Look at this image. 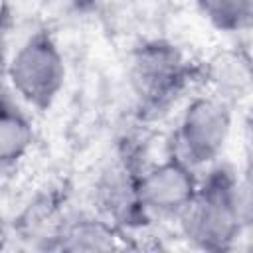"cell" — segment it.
<instances>
[{
	"mask_svg": "<svg viewBox=\"0 0 253 253\" xmlns=\"http://www.w3.org/2000/svg\"><path fill=\"white\" fill-rule=\"evenodd\" d=\"M186 61L166 42H146L132 57V83L138 97L150 105L166 103L184 83Z\"/></svg>",
	"mask_w": 253,
	"mask_h": 253,
	"instance_id": "5b68a950",
	"label": "cell"
},
{
	"mask_svg": "<svg viewBox=\"0 0 253 253\" xmlns=\"http://www.w3.org/2000/svg\"><path fill=\"white\" fill-rule=\"evenodd\" d=\"M4 239H6V231H4V223H2V217H0V247L4 245Z\"/></svg>",
	"mask_w": 253,
	"mask_h": 253,
	"instance_id": "9c48e42d",
	"label": "cell"
},
{
	"mask_svg": "<svg viewBox=\"0 0 253 253\" xmlns=\"http://www.w3.org/2000/svg\"><path fill=\"white\" fill-rule=\"evenodd\" d=\"M61 237L69 243H63L65 249H111L113 247V231L103 221L83 219L73 223Z\"/></svg>",
	"mask_w": 253,
	"mask_h": 253,
	"instance_id": "ba28073f",
	"label": "cell"
},
{
	"mask_svg": "<svg viewBox=\"0 0 253 253\" xmlns=\"http://www.w3.org/2000/svg\"><path fill=\"white\" fill-rule=\"evenodd\" d=\"M71 2H75L77 6H91V4H95L97 0H71Z\"/></svg>",
	"mask_w": 253,
	"mask_h": 253,
	"instance_id": "30bf717a",
	"label": "cell"
},
{
	"mask_svg": "<svg viewBox=\"0 0 253 253\" xmlns=\"http://www.w3.org/2000/svg\"><path fill=\"white\" fill-rule=\"evenodd\" d=\"M134 190L142 213L178 217L196 196L198 180L194 168L172 154L142 170L136 176Z\"/></svg>",
	"mask_w": 253,
	"mask_h": 253,
	"instance_id": "277c9868",
	"label": "cell"
},
{
	"mask_svg": "<svg viewBox=\"0 0 253 253\" xmlns=\"http://www.w3.org/2000/svg\"><path fill=\"white\" fill-rule=\"evenodd\" d=\"M30 121L10 103L0 99V168L14 166L32 148Z\"/></svg>",
	"mask_w": 253,
	"mask_h": 253,
	"instance_id": "8992f818",
	"label": "cell"
},
{
	"mask_svg": "<svg viewBox=\"0 0 253 253\" xmlns=\"http://www.w3.org/2000/svg\"><path fill=\"white\" fill-rule=\"evenodd\" d=\"M231 123L229 101L217 95L192 99L184 109L174 134V156L192 168L215 162L229 140Z\"/></svg>",
	"mask_w": 253,
	"mask_h": 253,
	"instance_id": "3957f363",
	"label": "cell"
},
{
	"mask_svg": "<svg viewBox=\"0 0 253 253\" xmlns=\"http://www.w3.org/2000/svg\"><path fill=\"white\" fill-rule=\"evenodd\" d=\"M202 12L223 30H239L249 24L251 0H198Z\"/></svg>",
	"mask_w": 253,
	"mask_h": 253,
	"instance_id": "52a82bcc",
	"label": "cell"
},
{
	"mask_svg": "<svg viewBox=\"0 0 253 253\" xmlns=\"http://www.w3.org/2000/svg\"><path fill=\"white\" fill-rule=\"evenodd\" d=\"M6 73L14 93L30 107L43 111L63 89L65 63L51 36L38 32L16 49Z\"/></svg>",
	"mask_w": 253,
	"mask_h": 253,
	"instance_id": "7a4b0ae2",
	"label": "cell"
},
{
	"mask_svg": "<svg viewBox=\"0 0 253 253\" xmlns=\"http://www.w3.org/2000/svg\"><path fill=\"white\" fill-rule=\"evenodd\" d=\"M188 239L202 247L221 249L241 231L249 219L247 186L227 168L215 166L196 190L188 208L178 215Z\"/></svg>",
	"mask_w": 253,
	"mask_h": 253,
	"instance_id": "6da1fadb",
	"label": "cell"
}]
</instances>
